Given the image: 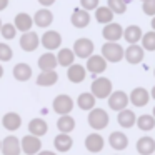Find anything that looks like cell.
Instances as JSON below:
<instances>
[{"mask_svg":"<svg viewBox=\"0 0 155 155\" xmlns=\"http://www.w3.org/2000/svg\"><path fill=\"white\" fill-rule=\"evenodd\" d=\"M92 92L95 98H108L110 94L114 92V85H112V80L107 77H97L90 85Z\"/></svg>","mask_w":155,"mask_h":155,"instance_id":"obj_1","label":"cell"},{"mask_svg":"<svg viewBox=\"0 0 155 155\" xmlns=\"http://www.w3.org/2000/svg\"><path fill=\"white\" fill-rule=\"evenodd\" d=\"M88 125H90L94 130H104L105 127L108 125V122H110V117H108V114L104 110V108H92L90 112H88Z\"/></svg>","mask_w":155,"mask_h":155,"instance_id":"obj_2","label":"cell"},{"mask_svg":"<svg viewBox=\"0 0 155 155\" xmlns=\"http://www.w3.org/2000/svg\"><path fill=\"white\" fill-rule=\"evenodd\" d=\"M124 50L125 48L122 47L118 42H107V44L102 45V54L100 55L107 62L115 64V62H120L122 58H124Z\"/></svg>","mask_w":155,"mask_h":155,"instance_id":"obj_3","label":"cell"},{"mask_svg":"<svg viewBox=\"0 0 155 155\" xmlns=\"http://www.w3.org/2000/svg\"><path fill=\"white\" fill-rule=\"evenodd\" d=\"M74 98L67 94H60L54 98L52 102V107H54V112H57L58 115H70V112L74 110Z\"/></svg>","mask_w":155,"mask_h":155,"instance_id":"obj_4","label":"cell"},{"mask_svg":"<svg viewBox=\"0 0 155 155\" xmlns=\"http://www.w3.org/2000/svg\"><path fill=\"white\" fill-rule=\"evenodd\" d=\"M20 148L25 155H37L42 150V140L28 134L20 138Z\"/></svg>","mask_w":155,"mask_h":155,"instance_id":"obj_5","label":"cell"},{"mask_svg":"<svg viewBox=\"0 0 155 155\" xmlns=\"http://www.w3.org/2000/svg\"><path fill=\"white\" fill-rule=\"evenodd\" d=\"M74 54L75 57H80V58H88L90 55H94V42L87 37H80L75 40L74 44Z\"/></svg>","mask_w":155,"mask_h":155,"instance_id":"obj_6","label":"cell"},{"mask_svg":"<svg viewBox=\"0 0 155 155\" xmlns=\"http://www.w3.org/2000/svg\"><path fill=\"white\" fill-rule=\"evenodd\" d=\"M128 102V94H125L124 90H114L108 97V107L115 112H122L127 108Z\"/></svg>","mask_w":155,"mask_h":155,"instance_id":"obj_7","label":"cell"},{"mask_svg":"<svg viewBox=\"0 0 155 155\" xmlns=\"http://www.w3.org/2000/svg\"><path fill=\"white\" fill-rule=\"evenodd\" d=\"M150 100V92L143 87H135L134 90L128 94V102L134 107H145Z\"/></svg>","mask_w":155,"mask_h":155,"instance_id":"obj_8","label":"cell"},{"mask_svg":"<svg viewBox=\"0 0 155 155\" xmlns=\"http://www.w3.org/2000/svg\"><path fill=\"white\" fill-rule=\"evenodd\" d=\"M102 35L107 42H117L124 37V27L117 22H110L102 28Z\"/></svg>","mask_w":155,"mask_h":155,"instance_id":"obj_9","label":"cell"},{"mask_svg":"<svg viewBox=\"0 0 155 155\" xmlns=\"http://www.w3.org/2000/svg\"><path fill=\"white\" fill-rule=\"evenodd\" d=\"M104 147H105V140L98 132H92V134H88L87 137H85V148H87L88 152H92V153L102 152Z\"/></svg>","mask_w":155,"mask_h":155,"instance_id":"obj_10","label":"cell"},{"mask_svg":"<svg viewBox=\"0 0 155 155\" xmlns=\"http://www.w3.org/2000/svg\"><path fill=\"white\" fill-rule=\"evenodd\" d=\"M2 153L4 155H20L22 148H20V138H17L15 135H8L2 140Z\"/></svg>","mask_w":155,"mask_h":155,"instance_id":"obj_11","label":"cell"},{"mask_svg":"<svg viewBox=\"0 0 155 155\" xmlns=\"http://www.w3.org/2000/svg\"><path fill=\"white\" fill-rule=\"evenodd\" d=\"M42 45H44L47 50H55V48L60 47L62 44V35L57 30H45L42 35Z\"/></svg>","mask_w":155,"mask_h":155,"instance_id":"obj_12","label":"cell"},{"mask_svg":"<svg viewBox=\"0 0 155 155\" xmlns=\"http://www.w3.org/2000/svg\"><path fill=\"white\" fill-rule=\"evenodd\" d=\"M143 54H145V50L142 48V45L134 44V45H128L124 50V58L128 64L135 65V64H140V62L143 60Z\"/></svg>","mask_w":155,"mask_h":155,"instance_id":"obj_13","label":"cell"},{"mask_svg":"<svg viewBox=\"0 0 155 155\" xmlns=\"http://www.w3.org/2000/svg\"><path fill=\"white\" fill-rule=\"evenodd\" d=\"M38 45H40V38H38L37 32L28 30V32H25V34H22V37H20V47L24 48L25 52H34Z\"/></svg>","mask_w":155,"mask_h":155,"instance_id":"obj_14","label":"cell"},{"mask_svg":"<svg viewBox=\"0 0 155 155\" xmlns=\"http://www.w3.org/2000/svg\"><path fill=\"white\" fill-rule=\"evenodd\" d=\"M108 145H110L114 150L120 152V150H125L128 147V137L120 130H115L108 135Z\"/></svg>","mask_w":155,"mask_h":155,"instance_id":"obj_15","label":"cell"},{"mask_svg":"<svg viewBox=\"0 0 155 155\" xmlns=\"http://www.w3.org/2000/svg\"><path fill=\"white\" fill-rule=\"evenodd\" d=\"M88 72H92L94 75H100L102 72L107 68V60L102 55H90L87 58V65H85Z\"/></svg>","mask_w":155,"mask_h":155,"instance_id":"obj_16","label":"cell"},{"mask_svg":"<svg viewBox=\"0 0 155 155\" xmlns=\"http://www.w3.org/2000/svg\"><path fill=\"white\" fill-rule=\"evenodd\" d=\"M48 132V124L40 117H35L28 122V134L34 135V137H44L45 134Z\"/></svg>","mask_w":155,"mask_h":155,"instance_id":"obj_17","label":"cell"},{"mask_svg":"<svg viewBox=\"0 0 155 155\" xmlns=\"http://www.w3.org/2000/svg\"><path fill=\"white\" fill-rule=\"evenodd\" d=\"M2 125L4 128H7L8 132H15L22 127V117L17 112H7V114L2 117Z\"/></svg>","mask_w":155,"mask_h":155,"instance_id":"obj_18","label":"cell"},{"mask_svg":"<svg viewBox=\"0 0 155 155\" xmlns=\"http://www.w3.org/2000/svg\"><path fill=\"white\" fill-rule=\"evenodd\" d=\"M34 24L37 25V27L40 28H47L52 25V22H54V14H52L48 8H40V10L35 12L34 17Z\"/></svg>","mask_w":155,"mask_h":155,"instance_id":"obj_19","label":"cell"},{"mask_svg":"<svg viewBox=\"0 0 155 155\" xmlns=\"http://www.w3.org/2000/svg\"><path fill=\"white\" fill-rule=\"evenodd\" d=\"M70 22H72L74 27L84 28L90 24V14H88L87 10H84V8H75L70 15Z\"/></svg>","mask_w":155,"mask_h":155,"instance_id":"obj_20","label":"cell"},{"mask_svg":"<svg viewBox=\"0 0 155 155\" xmlns=\"http://www.w3.org/2000/svg\"><path fill=\"white\" fill-rule=\"evenodd\" d=\"M67 77H68V80L74 82V84H80V82H84L85 77H87V68L80 64H72L67 70Z\"/></svg>","mask_w":155,"mask_h":155,"instance_id":"obj_21","label":"cell"},{"mask_svg":"<svg viewBox=\"0 0 155 155\" xmlns=\"http://www.w3.org/2000/svg\"><path fill=\"white\" fill-rule=\"evenodd\" d=\"M137 152L140 155H152L155 152V138L148 137V135H145V137H140L137 140Z\"/></svg>","mask_w":155,"mask_h":155,"instance_id":"obj_22","label":"cell"},{"mask_svg":"<svg viewBox=\"0 0 155 155\" xmlns=\"http://www.w3.org/2000/svg\"><path fill=\"white\" fill-rule=\"evenodd\" d=\"M12 74H14V78L18 82H27L28 78L32 77V67L25 62H18L14 68H12Z\"/></svg>","mask_w":155,"mask_h":155,"instance_id":"obj_23","label":"cell"},{"mask_svg":"<svg viewBox=\"0 0 155 155\" xmlns=\"http://www.w3.org/2000/svg\"><path fill=\"white\" fill-rule=\"evenodd\" d=\"M54 147L57 152H68L74 147V138L70 137V134H58L54 138Z\"/></svg>","mask_w":155,"mask_h":155,"instance_id":"obj_24","label":"cell"},{"mask_svg":"<svg viewBox=\"0 0 155 155\" xmlns=\"http://www.w3.org/2000/svg\"><path fill=\"white\" fill-rule=\"evenodd\" d=\"M14 25L17 30L20 32H28L32 28V25H34V18H32V15L25 14V12H20V14L15 15V20H14Z\"/></svg>","mask_w":155,"mask_h":155,"instance_id":"obj_25","label":"cell"},{"mask_svg":"<svg viewBox=\"0 0 155 155\" xmlns=\"http://www.w3.org/2000/svg\"><path fill=\"white\" fill-rule=\"evenodd\" d=\"M57 55H54L52 52H45L40 55L38 58V67L42 72H48V70H55L57 68Z\"/></svg>","mask_w":155,"mask_h":155,"instance_id":"obj_26","label":"cell"},{"mask_svg":"<svg viewBox=\"0 0 155 155\" xmlns=\"http://www.w3.org/2000/svg\"><path fill=\"white\" fill-rule=\"evenodd\" d=\"M117 122H118V125H120V127L130 128V127H134L135 122H137V115H135L134 110H130V108H125V110L118 112Z\"/></svg>","mask_w":155,"mask_h":155,"instance_id":"obj_27","label":"cell"},{"mask_svg":"<svg viewBox=\"0 0 155 155\" xmlns=\"http://www.w3.org/2000/svg\"><path fill=\"white\" fill-rule=\"evenodd\" d=\"M142 35H143V32H142V28L138 25H128L124 30V38L128 42V45L138 44L142 40Z\"/></svg>","mask_w":155,"mask_h":155,"instance_id":"obj_28","label":"cell"},{"mask_svg":"<svg viewBox=\"0 0 155 155\" xmlns=\"http://www.w3.org/2000/svg\"><path fill=\"white\" fill-rule=\"evenodd\" d=\"M114 12L110 10V8L107 7V5H98L97 8H95V18H97L98 24H110V22H114Z\"/></svg>","mask_w":155,"mask_h":155,"instance_id":"obj_29","label":"cell"},{"mask_svg":"<svg viewBox=\"0 0 155 155\" xmlns=\"http://www.w3.org/2000/svg\"><path fill=\"white\" fill-rule=\"evenodd\" d=\"M57 64L62 67H70L72 64H75V54L72 48H60L57 54Z\"/></svg>","mask_w":155,"mask_h":155,"instance_id":"obj_30","label":"cell"},{"mask_svg":"<svg viewBox=\"0 0 155 155\" xmlns=\"http://www.w3.org/2000/svg\"><path fill=\"white\" fill-rule=\"evenodd\" d=\"M58 80V74L55 70H48V72H40L37 77V85L40 87H50V85H55Z\"/></svg>","mask_w":155,"mask_h":155,"instance_id":"obj_31","label":"cell"},{"mask_svg":"<svg viewBox=\"0 0 155 155\" xmlns=\"http://www.w3.org/2000/svg\"><path fill=\"white\" fill-rule=\"evenodd\" d=\"M95 102H97V98L94 97V95L90 94V92H84V94H80L77 97V105L78 108H82V110H87L90 112L92 108H95Z\"/></svg>","mask_w":155,"mask_h":155,"instance_id":"obj_32","label":"cell"},{"mask_svg":"<svg viewBox=\"0 0 155 155\" xmlns=\"http://www.w3.org/2000/svg\"><path fill=\"white\" fill-rule=\"evenodd\" d=\"M57 128L60 134H70L75 128V118L72 115H60L57 120Z\"/></svg>","mask_w":155,"mask_h":155,"instance_id":"obj_33","label":"cell"},{"mask_svg":"<svg viewBox=\"0 0 155 155\" xmlns=\"http://www.w3.org/2000/svg\"><path fill=\"white\" fill-rule=\"evenodd\" d=\"M135 125H137L140 130L148 132L155 127V118H153V115H150V114H143V115H140V117H137Z\"/></svg>","mask_w":155,"mask_h":155,"instance_id":"obj_34","label":"cell"},{"mask_svg":"<svg viewBox=\"0 0 155 155\" xmlns=\"http://www.w3.org/2000/svg\"><path fill=\"white\" fill-rule=\"evenodd\" d=\"M140 42H142V48H143V50H148V52L155 50V32L153 30L145 32V34L142 35Z\"/></svg>","mask_w":155,"mask_h":155,"instance_id":"obj_35","label":"cell"},{"mask_svg":"<svg viewBox=\"0 0 155 155\" xmlns=\"http://www.w3.org/2000/svg\"><path fill=\"white\" fill-rule=\"evenodd\" d=\"M107 7L115 14H125L127 12V2L125 0H108Z\"/></svg>","mask_w":155,"mask_h":155,"instance_id":"obj_36","label":"cell"},{"mask_svg":"<svg viewBox=\"0 0 155 155\" xmlns=\"http://www.w3.org/2000/svg\"><path fill=\"white\" fill-rule=\"evenodd\" d=\"M0 34H2V37H4L5 40H12V38H15V35H17V28H15L14 24H2Z\"/></svg>","mask_w":155,"mask_h":155,"instance_id":"obj_37","label":"cell"},{"mask_svg":"<svg viewBox=\"0 0 155 155\" xmlns=\"http://www.w3.org/2000/svg\"><path fill=\"white\" fill-rule=\"evenodd\" d=\"M12 55H14V52H12L10 45L5 44V42H0V62H8Z\"/></svg>","mask_w":155,"mask_h":155,"instance_id":"obj_38","label":"cell"},{"mask_svg":"<svg viewBox=\"0 0 155 155\" xmlns=\"http://www.w3.org/2000/svg\"><path fill=\"white\" fill-rule=\"evenodd\" d=\"M142 10H143V14L155 17V0H143L142 2Z\"/></svg>","mask_w":155,"mask_h":155,"instance_id":"obj_39","label":"cell"},{"mask_svg":"<svg viewBox=\"0 0 155 155\" xmlns=\"http://www.w3.org/2000/svg\"><path fill=\"white\" fill-rule=\"evenodd\" d=\"M98 2H100V0H80V7L87 12L95 10V8L98 7Z\"/></svg>","mask_w":155,"mask_h":155,"instance_id":"obj_40","label":"cell"},{"mask_svg":"<svg viewBox=\"0 0 155 155\" xmlns=\"http://www.w3.org/2000/svg\"><path fill=\"white\" fill-rule=\"evenodd\" d=\"M38 2H40V4L44 5L45 8H47V7H50V5H54V4H55V0H38Z\"/></svg>","mask_w":155,"mask_h":155,"instance_id":"obj_41","label":"cell"},{"mask_svg":"<svg viewBox=\"0 0 155 155\" xmlns=\"http://www.w3.org/2000/svg\"><path fill=\"white\" fill-rule=\"evenodd\" d=\"M37 155H57V152H52V150H40Z\"/></svg>","mask_w":155,"mask_h":155,"instance_id":"obj_42","label":"cell"},{"mask_svg":"<svg viewBox=\"0 0 155 155\" xmlns=\"http://www.w3.org/2000/svg\"><path fill=\"white\" fill-rule=\"evenodd\" d=\"M7 5H8V0H0V10L7 8Z\"/></svg>","mask_w":155,"mask_h":155,"instance_id":"obj_43","label":"cell"},{"mask_svg":"<svg viewBox=\"0 0 155 155\" xmlns=\"http://www.w3.org/2000/svg\"><path fill=\"white\" fill-rule=\"evenodd\" d=\"M150 27H152V30L155 32V17H152V22H150Z\"/></svg>","mask_w":155,"mask_h":155,"instance_id":"obj_44","label":"cell"},{"mask_svg":"<svg viewBox=\"0 0 155 155\" xmlns=\"http://www.w3.org/2000/svg\"><path fill=\"white\" fill-rule=\"evenodd\" d=\"M150 97H152V98H155V85L152 87V90H150Z\"/></svg>","mask_w":155,"mask_h":155,"instance_id":"obj_45","label":"cell"},{"mask_svg":"<svg viewBox=\"0 0 155 155\" xmlns=\"http://www.w3.org/2000/svg\"><path fill=\"white\" fill-rule=\"evenodd\" d=\"M4 77V67H2V65H0V78Z\"/></svg>","mask_w":155,"mask_h":155,"instance_id":"obj_46","label":"cell"},{"mask_svg":"<svg viewBox=\"0 0 155 155\" xmlns=\"http://www.w3.org/2000/svg\"><path fill=\"white\" fill-rule=\"evenodd\" d=\"M152 115H153V118H155V107H153V112H152Z\"/></svg>","mask_w":155,"mask_h":155,"instance_id":"obj_47","label":"cell"},{"mask_svg":"<svg viewBox=\"0 0 155 155\" xmlns=\"http://www.w3.org/2000/svg\"><path fill=\"white\" fill-rule=\"evenodd\" d=\"M0 150H2V140H0Z\"/></svg>","mask_w":155,"mask_h":155,"instance_id":"obj_48","label":"cell"},{"mask_svg":"<svg viewBox=\"0 0 155 155\" xmlns=\"http://www.w3.org/2000/svg\"><path fill=\"white\" fill-rule=\"evenodd\" d=\"M125 2H127V4H128V2H130V0H125Z\"/></svg>","mask_w":155,"mask_h":155,"instance_id":"obj_49","label":"cell"},{"mask_svg":"<svg viewBox=\"0 0 155 155\" xmlns=\"http://www.w3.org/2000/svg\"><path fill=\"white\" fill-rule=\"evenodd\" d=\"M0 28H2V22H0Z\"/></svg>","mask_w":155,"mask_h":155,"instance_id":"obj_50","label":"cell"},{"mask_svg":"<svg viewBox=\"0 0 155 155\" xmlns=\"http://www.w3.org/2000/svg\"><path fill=\"white\" fill-rule=\"evenodd\" d=\"M153 75H155V68H153Z\"/></svg>","mask_w":155,"mask_h":155,"instance_id":"obj_51","label":"cell"},{"mask_svg":"<svg viewBox=\"0 0 155 155\" xmlns=\"http://www.w3.org/2000/svg\"><path fill=\"white\" fill-rule=\"evenodd\" d=\"M115 155H118V153H115Z\"/></svg>","mask_w":155,"mask_h":155,"instance_id":"obj_52","label":"cell"},{"mask_svg":"<svg viewBox=\"0 0 155 155\" xmlns=\"http://www.w3.org/2000/svg\"><path fill=\"white\" fill-rule=\"evenodd\" d=\"M142 2H143V0H142Z\"/></svg>","mask_w":155,"mask_h":155,"instance_id":"obj_53","label":"cell"}]
</instances>
